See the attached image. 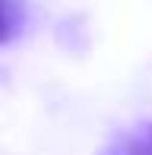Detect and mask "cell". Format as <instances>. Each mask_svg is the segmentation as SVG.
<instances>
[{
  "instance_id": "6da1fadb",
  "label": "cell",
  "mask_w": 152,
  "mask_h": 155,
  "mask_svg": "<svg viewBox=\"0 0 152 155\" xmlns=\"http://www.w3.org/2000/svg\"><path fill=\"white\" fill-rule=\"evenodd\" d=\"M98 155H152V124L136 133H124L114 143H108Z\"/></svg>"
},
{
  "instance_id": "7a4b0ae2",
  "label": "cell",
  "mask_w": 152,
  "mask_h": 155,
  "mask_svg": "<svg viewBox=\"0 0 152 155\" xmlns=\"http://www.w3.org/2000/svg\"><path fill=\"white\" fill-rule=\"evenodd\" d=\"M22 22H25V6L0 0V45L16 38V35L22 32Z\"/></svg>"
}]
</instances>
